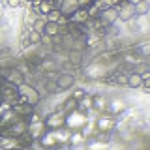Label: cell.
<instances>
[{
  "instance_id": "obj_1",
  "label": "cell",
  "mask_w": 150,
  "mask_h": 150,
  "mask_svg": "<svg viewBox=\"0 0 150 150\" xmlns=\"http://www.w3.org/2000/svg\"><path fill=\"white\" fill-rule=\"evenodd\" d=\"M17 94H19V98H21L23 101H26L28 105H32V107H36L38 103H40V100H41L38 88L34 86V84H28L26 81L21 83V84L17 86Z\"/></svg>"
},
{
  "instance_id": "obj_2",
  "label": "cell",
  "mask_w": 150,
  "mask_h": 150,
  "mask_svg": "<svg viewBox=\"0 0 150 150\" xmlns=\"http://www.w3.org/2000/svg\"><path fill=\"white\" fill-rule=\"evenodd\" d=\"M84 124H86V112H81V111H71L66 115V124L64 128H68L69 131H81L84 128Z\"/></svg>"
},
{
  "instance_id": "obj_3",
  "label": "cell",
  "mask_w": 150,
  "mask_h": 150,
  "mask_svg": "<svg viewBox=\"0 0 150 150\" xmlns=\"http://www.w3.org/2000/svg\"><path fill=\"white\" fill-rule=\"evenodd\" d=\"M0 77L4 79V83H9V84H13V86H19L21 83H25V73H21L15 66L0 68Z\"/></svg>"
},
{
  "instance_id": "obj_4",
  "label": "cell",
  "mask_w": 150,
  "mask_h": 150,
  "mask_svg": "<svg viewBox=\"0 0 150 150\" xmlns=\"http://www.w3.org/2000/svg\"><path fill=\"white\" fill-rule=\"evenodd\" d=\"M43 124H45V129H62L64 128V124H66V115L62 111H53V112H49V115L45 116V120H43Z\"/></svg>"
},
{
  "instance_id": "obj_5",
  "label": "cell",
  "mask_w": 150,
  "mask_h": 150,
  "mask_svg": "<svg viewBox=\"0 0 150 150\" xmlns=\"http://www.w3.org/2000/svg\"><path fill=\"white\" fill-rule=\"evenodd\" d=\"M88 21H90V13H88V8H79L71 17H68V25H75V26L86 25Z\"/></svg>"
},
{
  "instance_id": "obj_6",
  "label": "cell",
  "mask_w": 150,
  "mask_h": 150,
  "mask_svg": "<svg viewBox=\"0 0 150 150\" xmlns=\"http://www.w3.org/2000/svg\"><path fill=\"white\" fill-rule=\"evenodd\" d=\"M9 109L15 112L19 118H23V120H28V118H30V115L34 112V107L28 105L26 101H17V103H13Z\"/></svg>"
},
{
  "instance_id": "obj_7",
  "label": "cell",
  "mask_w": 150,
  "mask_h": 150,
  "mask_svg": "<svg viewBox=\"0 0 150 150\" xmlns=\"http://www.w3.org/2000/svg\"><path fill=\"white\" fill-rule=\"evenodd\" d=\"M116 126V120L112 115H107V112H101L98 116V129L103 131V133H109V131Z\"/></svg>"
},
{
  "instance_id": "obj_8",
  "label": "cell",
  "mask_w": 150,
  "mask_h": 150,
  "mask_svg": "<svg viewBox=\"0 0 150 150\" xmlns=\"http://www.w3.org/2000/svg\"><path fill=\"white\" fill-rule=\"evenodd\" d=\"M54 81H56V84H58L60 92H62V90H69V88L75 84V75L69 73V71H64V73H58V75H56Z\"/></svg>"
},
{
  "instance_id": "obj_9",
  "label": "cell",
  "mask_w": 150,
  "mask_h": 150,
  "mask_svg": "<svg viewBox=\"0 0 150 150\" xmlns=\"http://www.w3.org/2000/svg\"><path fill=\"white\" fill-rule=\"evenodd\" d=\"M26 133L30 135V139H41V135L45 133V124L43 120H38V122H26Z\"/></svg>"
},
{
  "instance_id": "obj_10",
  "label": "cell",
  "mask_w": 150,
  "mask_h": 150,
  "mask_svg": "<svg viewBox=\"0 0 150 150\" xmlns=\"http://www.w3.org/2000/svg\"><path fill=\"white\" fill-rule=\"evenodd\" d=\"M116 11H118L120 21H129L131 17H135V8H133V4L128 2V0H124L120 6H116Z\"/></svg>"
},
{
  "instance_id": "obj_11",
  "label": "cell",
  "mask_w": 150,
  "mask_h": 150,
  "mask_svg": "<svg viewBox=\"0 0 150 150\" xmlns=\"http://www.w3.org/2000/svg\"><path fill=\"white\" fill-rule=\"evenodd\" d=\"M124 109H126V105H124V101H122V100H111V101H107L105 112H107V115H112V116H115L116 112H122Z\"/></svg>"
},
{
  "instance_id": "obj_12",
  "label": "cell",
  "mask_w": 150,
  "mask_h": 150,
  "mask_svg": "<svg viewBox=\"0 0 150 150\" xmlns=\"http://www.w3.org/2000/svg\"><path fill=\"white\" fill-rule=\"evenodd\" d=\"M43 34H45L47 38H56L58 34H62V26H60L58 23H49V21H45Z\"/></svg>"
},
{
  "instance_id": "obj_13",
  "label": "cell",
  "mask_w": 150,
  "mask_h": 150,
  "mask_svg": "<svg viewBox=\"0 0 150 150\" xmlns=\"http://www.w3.org/2000/svg\"><path fill=\"white\" fill-rule=\"evenodd\" d=\"M126 84H128L129 88H139L141 84H143V79H141L139 71H131L126 75Z\"/></svg>"
},
{
  "instance_id": "obj_14",
  "label": "cell",
  "mask_w": 150,
  "mask_h": 150,
  "mask_svg": "<svg viewBox=\"0 0 150 150\" xmlns=\"http://www.w3.org/2000/svg\"><path fill=\"white\" fill-rule=\"evenodd\" d=\"M105 107H107V100L103 96H92V109L94 111H98L101 115V112H105Z\"/></svg>"
},
{
  "instance_id": "obj_15",
  "label": "cell",
  "mask_w": 150,
  "mask_h": 150,
  "mask_svg": "<svg viewBox=\"0 0 150 150\" xmlns=\"http://www.w3.org/2000/svg\"><path fill=\"white\" fill-rule=\"evenodd\" d=\"M90 109H92V98L86 94L83 100H79V101H77V111L86 112V111H90Z\"/></svg>"
},
{
  "instance_id": "obj_16",
  "label": "cell",
  "mask_w": 150,
  "mask_h": 150,
  "mask_svg": "<svg viewBox=\"0 0 150 150\" xmlns=\"http://www.w3.org/2000/svg\"><path fill=\"white\" fill-rule=\"evenodd\" d=\"M38 9H40L43 15H47L51 9H54V0H40V4H38Z\"/></svg>"
},
{
  "instance_id": "obj_17",
  "label": "cell",
  "mask_w": 150,
  "mask_h": 150,
  "mask_svg": "<svg viewBox=\"0 0 150 150\" xmlns=\"http://www.w3.org/2000/svg\"><path fill=\"white\" fill-rule=\"evenodd\" d=\"M133 8H135V15H146V13H148V9H150V6H148V0H141V2H137Z\"/></svg>"
},
{
  "instance_id": "obj_18",
  "label": "cell",
  "mask_w": 150,
  "mask_h": 150,
  "mask_svg": "<svg viewBox=\"0 0 150 150\" xmlns=\"http://www.w3.org/2000/svg\"><path fill=\"white\" fill-rule=\"evenodd\" d=\"M75 109H77V101H75L73 98H69V100L64 101V107H62V112H64V115H68V112H71Z\"/></svg>"
},
{
  "instance_id": "obj_19",
  "label": "cell",
  "mask_w": 150,
  "mask_h": 150,
  "mask_svg": "<svg viewBox=\"0 0 150 150\" xmlns=\"http://www.w3.org/2000/svg\"><path fill=\"white\" fill-rule=\"evenodd\" d=\"M43 84H45V88H47V92H49V94H56V92H60L58 84H56V81H53V79H45Z\"/></svg>"
},
{
  "instance_id": "obj_20",
  "label": "cell",
  "mask_w": 150,
  "mask_h": 150,
  "mask_svg": "<svg viewBox=\"0 0 150 150\" xmlns=\"http://www.w3.org/2000/svg\"><path fill=\"white\" fill-rule=\"evenodd\" d=\"M43 28H45V17H38L34 23H32V30L40 32V34H43Z\"/></svg>"
},
{
  "instance_id": "obj_21",
  "label": "cell",
  "mask_w": 150,
  "mask_h": 150,
  "mask_svg": "<svg viewBox=\"0 0 150 150\" xmlns=\"http://www.w3.org/2000/svg\"><path fill=\"white\" fill-rule=\"evenodd\" d=\"M81 58H83V51H69V62L71 64H81Z\"/></svg>"
},
{
  "instance_id": "obj_22",
  "label": "cell",
  "mask_w": 150,
  "mask_h": 150,
  "mask_svg": "<svg viewBox=\"0 0 150 150\" xmlns=\"http://www.w3.org/2000/svg\"><path fill=\"white\" fill-rule=\"evenodd\" d=\"M41 40H43V36H41L40 32H36V30H30V32H28V41H30V43L38 45Z\"/></svg>"
},
{
  "instance_id": "obj_23",
  "label": "cell",
  "mask_w": 150,
  "mask_h": 150,
  "mask_svg": "<svg viewBox=\"0 0 150 150\" xmlns=\"http://www.w3.org/2000/svg\"><path fill=\"white\" fill-rule=\"evenodd\" d=\"M84 96H86V90H75L73 94H71V98H73V100L75 101H79V100H83V98Z\"/></svg>"
},
{
  "instance_id": "obj_24",
  "label": "cell",
  "mask_w": 150,
  "mask_h": 150,
  "mask_svg": "<svg viewBox=\"0 0 150 150\" xmlns=\"http://www.w3.org/2000/svg\"><path fill=\"white\" fill-rule=\"evenodd\" d=\"M77 2H79V6H81V8H90L92 4H94V0H77Z\"/></svg>"
},
{
  "instance_id": "obj_25",
  "label": "cell",
  "mask_w": 150,
  "mask_h": 150,
  "mask_svg": "<svg viewBox=\"0 0 150 150\" xmlns=\"http://www.w3.org/2000/svg\"><path fill=\"white\" fill-rule=\"evenodd\" d=\"M21 2H23V0H8V6L9 8H19V6H21Z\"/></svg>"
},
{
  "instance_id": "obj_26",
  "label": "cell",
  "mask_w": 150,
  "mask_h": 150,
  "mask_svg": "<svg viewBox=\"0 0 150 150\" xmlns=\"http://www.w3.org/2000/svg\"><path fill=\"white\" fill-rule=\"evenodd\" d=\"M116 83H118V84H126V75H116Z\"/></svg>"
},
{
  "instance_id": "obj_27",
  "label": "cell",
  "mask_w": 150,
  "mask_h": 150,
  "mask_svg": "<svg viewBox=\"0 0 150 150\" xmlns=\"http://www.w3.org/2000/svg\"><path fill=\"white\" fill-rule=\"evenodd\" d=\"M2 84H4V79H2V77H0V86H2Z\"/></svg>"
},
{
  "instance_id": "obj_28",
  "label": "cell",
  "mask_w": 150,
  "mask_h": 150,
  "mask_svg": "<svg viewBox=\"0 0 150 150\" xmlns=\"http://www.w3.org/2000/svg\"><path fill=\"white\" fill-rule=\"evenodd\" d=\"M25 2H30V4H32V2H34V0H25Z\"/></svg>"
},
{
  "instance_id": "obj_29",
  "label": "cell",
  "mask_w": 150,
  "mask_h": 150,
  "mask_svg": "<svg viewBox=\"0 0 150 150\" xmlns=\"http://www.w3.org/2000/svg\"><path fill=\"white\" fill-rule=\"evenodd\" d=\"M0 103H2V101H0Z\"/></svg>"
}]
</instances>
